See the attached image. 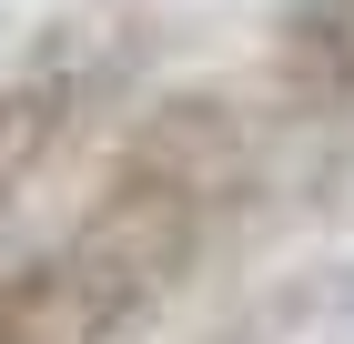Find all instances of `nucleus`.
Returning <instances> with one entry per match:
<instances>
[{
  "instance_id": "4",
  "label": "nucleus",
  "mask_w": 354,
  "mask_h": 344,
  "mask_svg": "<svg viewBox=\"0 0 354 344\" xmlns=\"http://www.w3.org/2000/svg\"><path fill=\"white\" fill-rule=\"evenodd\" d=\"M0 344H82L41 253H10V264H0Z\"/></svg>"
},
{
  "instance_id": "2",
  "label": "nucleus",
  "mask_w": 354,
  "mask_h": 344,
  "mask_svg": "<svg viewBox=\"0 0 354 344\" xmlns=\"http://www.w3.org/2000/svg\"><path fill=\"white\" fill-rule=\"evenodd\" d=\"M152 51H162V21L142 0H82L0 71V212L30 203L71 152H91V132L122 122Z\"/></svg>"
},
{
  "instance_id": "1",
  "label": "nucleus",
  "mask_w": 354,
  "mask_h": 344,
  "mask_svg": "<svg viewBox=\"0 0 354 344\" xmlns=\"http://www.w3.org/2000/svg\"><path fill=\"white\" fill-rule=\"evenodd\" d=\"M253 203V122L223 91H172L111 142L102 183H91L82 223L61 243H41L71 334L122 344L162 314L172 293L223 253V233Z\"/></svg>"
},
{
  "instance_id": "3",
  "label": "nucleus",
  "mask_w": 354,
  "mask_h": 344,
  "mask_svg": "<svg viewBox=\"0 0 354 344\" xmlns=\"http://www.w3.org/2000/svg\"><path fill=\"white\" fill-rule=\"evenodd\" d=\"M273 81L294 111H354V0H294L273 30Z\"/></svg>"
}]
</instances>
